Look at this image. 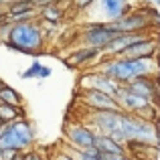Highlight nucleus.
Instances as JSON below:
<instances>
[{
	"label": "nucleus",
	"mask_w": 160,
	"mask_h": 160,
	"mask_svg": "<svg viewBox=\"0 0 160 160\" xmlns=\"http://www.w3.org/2000/svg\"><path fill=\"white\" fill-rule=\"evenodd\" d=\"M98 69L112 77L120 85H130L140 77H160V61L152 59H128V57H103Z\"/></svg>",
	"instance_id": "1"
},
{
	"label": "nucleus",
	"mask_w": 160,
	"mask_h": 160,
	"mask_svg": "<svg viewBox=\"0 0 160 160\" xmlns=\"http://www.w3.org/2000/svg\"><path fill=\"white\" fill-rule=\"evenodd\" d=\"M8 49L16 53L24 55H41L45 53V45H47V37L43 32V24L41 20H31V22H12L10 35L6 39Z\"/></svg>",
	"instance_id": "2"
},
{
	"label": "nucleus",
	"mask_w": 160,
	"mask_h": 160,
	"mask_svg": "<svg viewBox=\"0 0 160 160\" xmlns=\"http://www.w3.org/2000/svg\"><path fill=\"white\" fill-rule=\"evenodd\" d=\"M35 126L28 120H16L12 124H4L0 128V148L14 150V152H27L35 146Z\"/></svg>",
	"instance_id": "3"
},
{
	"label": "nucleus",
	"mask_w": 160,
	"mask_h": 160,
	"mask_svg": "<svg viewBox=\"0 0 160 160\" xmlns=\"http://www.w3.org/2000/svg\"><path fill=\"white\" fill-rule=\"evenodd\" d=\"M113 24L120 32H156L154 28H160V14L150 6H140Z\"/></svg>",
	"instance_id": "4"
},
{
	"label": "nucleus",
	"mask_w": 160,
	"mask_h": 160,
	"mask_svg": "<svg viewBox=\"0 0 160 160\" xmlns=\"http://www.w3.org/2000/svg\"><path fill=\"white\" fill-rule=\"evenodd\" d=\"M116 99H118V103H120V108L124 109V112L134 113V116H138V118L156 122L158 116H160V108L158 106H154V103H150L148 99H144L138 93H134L128 85H122V89H120V93L116 95Z\"/></svg>",
	"instance_id": "5"
},
{
	"label": "nucleus",
	"mask_w": 160,
	"mask_h": 160,
	"mask_svg": "<svg viewBox=\"0 0 160 160\" xmlns=\"http://www.w3.org/2000/svg\"><path fill=\"white\" fill-rule=\"evenodd\" d=\"M118 35H122V32L116 28L113 22H108V20H93V22H89L87 27H83L79 39H81V43L85 45V47L99 49V51L103 53V49H106Z\"/></svg>",
	"instance_id": "6"
},
{
	"label": "nucleus",
	"mask_w": 160,
	"mask_h": 160,
	"mask_svg": "<svg viewBox=\"0 0 160 160\" xmlns=\"http://www.w3.org/2000/svg\"><path fill=\"white\" fill-rule=\"evenodd\" d=\"M63 134H65L67 146H71V148H75V150L95 148V138H98V132H95L91 126H87L83 120H77V122L67 124L65 130H63Z\"/></svg>",
	"instance_id": "7"
},
{
	"label": "nucleus",
	"mask_w": 160,
	"mask_h": 160,
	"mask_svg": "<svg viewBox=\"0 0 160 160\" xmlns=\"http://www.w3.org/2000/svg\"><path fill=\"white\" fill-rule=\"evenodd\" d=\"M79 85H81V89L103 91V93L112 95V98H116V95L120 93V89H122L120 83H116L112 77H108L106 73H102L98 67H95V69H91V71H85V73L81 75V81H79Z\"/></svg>",
	"instance_id": "8"
},
{
	"label": "nucleus",
	"mask_w": 160,
	"mask_h": 160,
	"mask_svg": "<svg viewBox=\"0 0 160 160\" xmlns=\"http://www.w3.org/2000/svg\"><path fill=\"white\" fill-rule=\"evenodd\" d=\"M79 102L85 109H91V112H118V109H122L116 98L95 89H81Z\"/></svg>",
	"instance_id": "9"
},
{
	"label": "nucleus",
	"mask_w": 160,
	"mask_h": 160,
	"mask_svg": "<svg viewBox=\"0 0 160 160\" xmlns=\"http://www.w3.org/2000/svg\"><path fill=\"white\" fill-rule=\"evenodd\" d=\"M130 89L160 108V77H140L130 83Z\"/></svg>",
	"instance_id": "10"
},
{
	"label": "nucleus",
	"mask_w": 160,
	"mask_h": 160,
	"mask_svg": "<svg viewBox=\"0 0 160 160\" xmlns=\"http://www.w3.org/2000/svg\"><path fill=\"white\" fill-rule=\"evenodd\" d=\"M6 14L12 22H31L39 18V8L32 0H14L8 4Z\"/></svg>",
	"instance_id": "11"
},
{
	"label": "nucleus",
	"mask_w": 160,
	"mask_h": 160,
	"mask_svg": "<svg viewBox=\"0 0 160 160\" xmlns=\"http://www.w3.org/2000/svg\"><path fill=\"white\" fill-rule=\"evenodd\" d=\"M146 35H150V32H122V35H118L116 39L103 49V57H122V55L126 53V49H130L134 43L142 41Z\"/></svg>",
	"instance_id": "12"
},
{
	"label": "nucleus",
	"mask_w": 160,
	"mask_h": 160,
	"mask_svg": "<svg viewBox=\"0 0 160 160\" xmlns=\"http://www.w3.org/2000/svg\"><path fill=\"white\" fill-rule=\"evenodd\" d=\"M98 4H99L102 14L108 22H116V20L124 18L128 12L134 10L130 0H98Z\"/></svg>",
	"instance_id": "13"
},
{
	"label": "nucleus",
	"mask_w": 160,
	"mask_h": 160,
	"mask_svg": "<svg viewBox=\"0 0 160 160\" xmlns=\"http://www.w3.org/2000/svg\"><path fill=\"white\" fill-rule=\"evenodd\" d=\"M102 59H103V53L99 51V49L81 45V47H77L69 57H67V65L69 67H85V65H91L93 61L99 63Z\"/></svg>",
	"instance_id": "14"
},
{
	"label": "nucleus",
	"mask_w": 160,
	"mask_h": 160,
	"mask_svg": "<svg viewBox=\"0 0 160 160\" xmlns=\"http://www.w3.org/2000/svg\"><path fill=\"white\" fill-rule=\"evenodd\" d=\"M95 148L99 150L102 154H130L128 146L124 144V142L116 140V138L112 136H106V134H98V138H95Z\"/></svg>",
	"instance_id": "15"
},
{
	"label": "nucleus",
	"mask_w": 160,
	"mask_h": 160,
	"mask_svg": "<svg viewBox=\"0 0 160 160\" xmlns=\"http://www.w3.org/2000/svg\"><path fill=\"white\" fill-rule=\"evenodd\" d=\"M0 118H2L4 124H12L16 120H27V109H24V106L0 103Z\"/></svg>",
	"instance_id": "16"
},
{
	"label": "nucleus",
	"mask_w": 160,
	"mask_h": 160,
	"mask_svg": "<svg viewBox=\"0 0 160 160\" xmlns=\"http://www.w3.org/2000/svg\"><path fill=\"white\" fill-rule=\"evenodd\" d=\"M65 18V10L61 4H53V6L41 8L39 10V20L41 22H51V24H59Z\"/></svg>",
	"instance_id": "17"
},
{
	"label": "nucleus",
	"mask_w": 160,
	"mask_h": 160,
	"mask_svg": "<svg viewBox=\"0 0 160 160\" xmlns=\"http://www.w3.org/2000/svg\"><path fill=\"white\" fill-rule=\"evenodd\" d=\"M0 103H8V106H24V98L20 95L18 89L6 85L0 91Z\"/></svg>",
	"instance_id": "18"
},
{
	"label": "nucleus",
	"mask_w": 160,
	"mask_h": 160,
	"mask_svg": "<svg viewBox=\"0 0 160 160\" xmlns=\"http://www.w3.org/2000/svg\"><path fill=\"white\" fill-rule=\"evenodd\" d=\"M41 69H43V63L41 61H32L31 65H28V69H24L22 73H20V79H39Z\"/></svg>",
	"instance_id": "19"
},
{
	"label": "nucleus",
	"mask_w": 160,
	"mask_h": 160,
	"mask_svg": "<svg viewBox=\"0 0 160 160\" xmlns=\"http://www.w3.org/2000/svg\"><path fill=\"white\" fill-rule=\"evenodd\" d=\"M49 160H75V156L67 148H59V150H55L51 156H49Z\"/></svg>",
	"instance_id": "20"
},
{
	"label": "nucleus",
	"mask_w": 160,
	"mask_h": 160,
	"mask_svg": "<svg viewBox=\"0 0 160 160\" xmlns=\"http://www.w3.org/2000/svg\"><path fill=\"white\" fill-rule=\"evenodd\" d=\"M22 160H47V158H45L39 150L31 148V150H27V152H22Z\"/></svg>",
	"instance_id": "21"
},
{
	"label": "nucleus",
	"mask_w": 160,
	"mask_h": 160,
	"mask_svg": "<svg viewBox=\"0 0 160 160\" xmlns=\"http://www.w3.org/2000/svg\"><path fill=\"white\" fill-rule=\"evenodd\" d=\"M95 0H73V6L77 8V10H85V8L93 6Z\"/></svg>",
	"instance_id": "22"
},
{
	"label": "nucleus",
	"mask_w": 160,
	"mask_h": 160,
	"mask_svg": "<svg viewBox=\"0 0 160 160\" xmlns=\"http://www.w3.org/2000/svg\"><path fill=\"white\" fill-rule=\"evenodd\" d=\"M35 2V6L39 8H47V6H53V4H61V0H32Z\"/></svg>",
	"instance_id": "23"
},
{
	"label": "nucleus",
	"mask_w": 160,
	"mask_h": 160,
	"mask_svg": "<svg viewBox=\"0 0 160 160\" xmlns=\"http://www.w3.org/2000/svg\"><path fill=\"white\" fill-rule=\"evenodd\" d=\"M51 67H45L43 65V69H41V75H39V79H47V77H51Z\"/></svg>",
	"instance_id": "24"
},
{
	"label": "nucleus",
	"mask_w": 160,
	"mask_h": 160,
	"mask_svg": "<svg viewBox=\"0 0 160 160\" xmlns=\"http://www.w3.org/2000/svg\"><path fill=\"white\" fill-rule=\"evenodd\" d=\"M8 4H10V0H0V8H4V10L8 8Z\"/></svg>",
	"instance_id": "25"
},
{
	"label": "nucleus",
	"mask_w": 160,
	"mask_h": 160,
	"mask_svg": "<svg viewBox=\"0 0 160 160\" xmlns=\"http://www.w3.org/2000/svg\"><path fill=\"white\" fill-rule=\"evenodd\" d=\"M6 16H8V14H6V10H4V8H0V22H2Z\"/></svg>",
	"instance_id": "26"
},
{
	"label": "nucleus",
	"mask_w": 160,
	"mask_h": 160,
	"mask_svg": "<svg viewBox=\"0 0 160 160\" xmlns=\"http://www.w3.org/2000/svg\"><path fill=\"white\" fill-rule=\"evenodd\" d=\"M12 160H22V152H18V154H16V156L12 158Z\"/></svg>",
	"instance_id": "27"
},
{
	"label": "nucleus",
	"mask_w": 160,
	"mask_h": 160,
	"mask_svg": "<svg viewBox=\"0 0 160 160\" xmlns=\"http://www.w3.org/2000/svg\"><path fill=\"white\" fill-rule=\"evenodd\" d=\"M4 87H6V83H4V79H0V91H2Z\"/></svg>",
	"instance_id": "28"
},
{
	"label": "nucleus",
	"mask_w": 160,
	"mask_h": 160,
	"mask_svg": "<svg viewBox=\"0 0 160 160\" xmlns=\"http://www.w3.org/2000/svg\"><path fill=\"white\" fill-rule=\"evenodd\" d=\"M2 126H4V122H2V118H0V128H2Z\"/></svg>",
	"instance_id": "29"
},
{
	"label": "nucleus",
	"mask_w": 160,
	"mask_h": 160,
	"mask_svg": "<svg viewBox=\"0 0 160 160\" xmlns=\"http://www.w3.org/2000/svg\"><path fill=\"white\" fill-rule=\"evenodd\" d=\"M10 2H14V0H10Z\"/></svg>",
	"instance_id": "30"
},
{
	"label": "nucleus",
	"mask_w": 160,
	"mask_h": 160,
	"mask_svg": "<svg viewBox=\"0 0 160 160\" xmlns=\"http://www.w3.org/2000/svg\"><path fill=\"white\" fill-rule=\"evenodd\" d=\"M95 2H98V0H95Z\"/></svg>",
	"instance_id": "31"
}]
</instances>
